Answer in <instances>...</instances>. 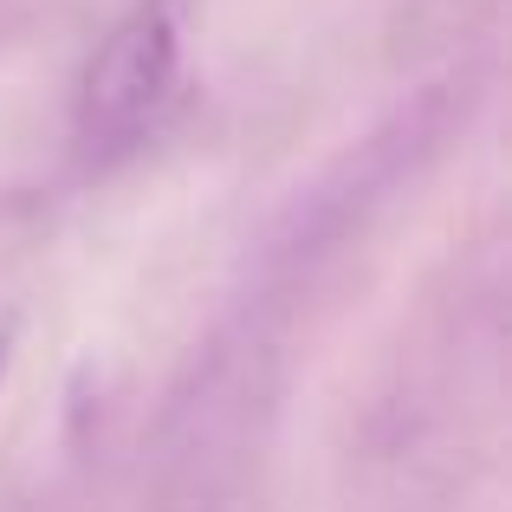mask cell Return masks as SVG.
<instances>
[{
	"mask_svg": "<svg viewBox=\"0 0 512 512\" xmlns=\"http://www.w3.org/2000/svg\"><path fill=\"white\" fill-rule=\"evenodd\" d=\"M182 91V7L137 0L98 52L85 59L72 91V156L85 169H111L156 137Z\"/></svg>",
	"mask_w": 512,
	"mask_h": 512,
	"instance_id": "obj_1",
	"label": "cell"
},
{
	"mask_svg": "<svg viewBox=\"0 0 512 512\" xmlns=\"http://www.w3.org/2000/svg\"><path fill=\"white\" fill-rule=\"evenodd\" d=\"M20 338H26V312L0 292V389H7L13 363H20Z\"/></svg>",
	"mask_w": 512,
	"mask_h": 512,
	"instance_id": "obj_2",
	"label": "cell"
}]
</instances>
